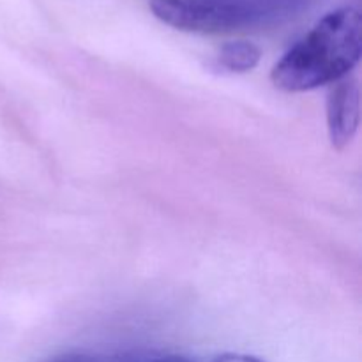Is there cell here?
I'll list each match as a JSON object with an SVG mask.
<instances>
[{
	"mask_svg": "<svg viewBox=\"0 0 362 362\" xmlns=\"http://www.w3.org/2000/svg\"><path fill=\"white\" fill-rule=\"evenodd\" d=\"M362 20L356 7L343 6L325 14L279 59L272 83L285 92H306L349 76L359 64Z\"/></svg>",
	"mask_w": 362,
	"mask_h": 362,
	"instance_id": "obj_1",
	"label": "cell"
},
{
	"mask_svg": "<svg viewBox=\"0 0 362 362\" xmlns=\"http://www.w3.org/2000/svg\"><path fill=\"white\" fill-rule=\"evenodd\" d=\"M152 14L182 32L223 34L260 23L272 13L271 0H151Z\"/></svg>",
	"mask_w": 362,
	"mask_h": 362,
	"instance_id": "obj_2",
	"label": "cell"
},
{
	"mask_svg": "<svg viewBox=\"0 0 362 362\" xmlns=\"http://www.w3.org/2000/svg\"><path fill=\"white\" fill-rule=\"evenodd\" d=\"M359 83L356 78L345 76L332 83L327 98V127L331 144L338 151L345 148L356 136L359 127Z\"/></svg>",
	"mask_w": 362,
	"mask_h": 362,
	"instance_id": "obj_3",
	"label": "cell"
},
{
	"mask_svg": "<svg viewBox=\"0 0 362 362\" xmlns=\"http://www.w3.org/2000/svg\"><path fill=\"white\" fill-rule=\"evenodd\" d=\"M260 48L250 41L226 42L219 52V64L233 73H246L260 62Z\"/></svg>",
	"mask_w": 362,
	"mask_h": 362,
	"instance_id": "obj_4",
	"label": "cell"
},
{
	"mask_svg": "<svg viewBox=\"0 0 362 362\" xmlns=\"http://www.w3.org/2000/svg\"><path fill=\"white\" fill-rule=\"evenodd\" d=\"M48 362H99L94 356H88L83 352H69L62 354V356L55 357V359H49Z\"/></svg>",
	"mask_w": 362,
	"mask_h": 362,
	"instance_id": "obj_5",
	"label": "cell"
},
{
	"mask_svg": "<svg viewBox=\"0 0 362 362\" xmlns=\"http://www.w3.org/2000/svg\"><path fill=\"white\" fill-rule=\"evenodd\" d=\"M212 362H264L258 357L246 356V354H221Z\"/></svg>",
	"mask_w": 362,
	"mask_h": 362,
	"instance_id": "obj_6",
	"label": "cell"
},
{
	"mask_svg": "<svg viewBox=\"0 0 362 362\" xmlns=\"http://www.w3.org/2000/svg\"><path fill=\"white\" fill-rule=\"evenodd\" d=\"M152 362H194V361L187 359V357H182V356H165V357H159V359H156Z\"/></svg>",
	"mask_w": 362,
	"mask_h": 362,
	"instance_id": "obj_7",
	"label": "cell"
}]
</instances>
